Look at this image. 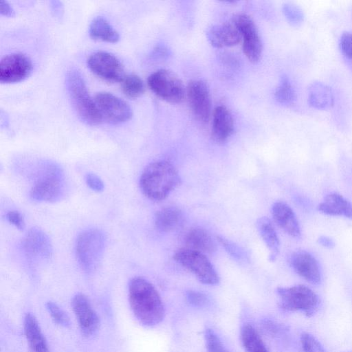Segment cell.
<instances>
[{
	"label": "cell",
	"mask_w": 352,
	"mask_h": 352,
	"mask_svg": "<svg viewBox=\"0 0 352 352\" xmlns=\"http://www.w3.org/2000/svg\"><path fill=\"white\" fill-rule=\"evenodd\" d=\"M217 240L234 259L243 263L248 261V256L243 248L223 236H218Z\"/></svg>",
	"instance_id": "31"
},
{
	"label": "cell",
	"mask_w": 352,
	"mask_h": 352,
	"mask_svg": "<svg viewBox=\"0 0 352 352\" xmlns=\"http://www.w3.org/2000/svg\"><path fill=\"white\" fill-rule=\"evenodd\" d=\"M32 70L30 58L22 53L4 56L0 61V82L12 83L26 78Z\"/></svg>",
	"instance_id": "13"
},
{
	"label": "cell",
	"mask_w": 352,
	"mask_h": 352,
	"mask_svg": "<svg viewBox=\"0 0 352 352\" xmlns=\"http://www.w3.org/2000/svg\"><path fill=\"white\" fill-rule=\"evenodd\" d=\"M280 307L287 311H300L306 316H314L318 309L320 300L309 287L297 285L280 287L276 289Z\"/></svg>",
	"instance_id": "5"
},
{
	"label": "cell",
	"mask_w": 352,
	"mask_h": 352,
	"mask_svg": "<svg viewBox=\"0 0 352 352\" xmlns=\"http://www.w3.org/2000/svg\"><path fill=\"white\" fill-rule=\"evenodd\" d=\"M187 248L203 254H212L217 246L211 235L204 229L196 228L188 231L185 238Z\"/></svg>",
	"instance_id": "22"
},
{
	"label": "cell",
	"mask_w": 352,
	"mask_h": 352,
	"mask_svg": "<svg viewBox=\"0 0 352 352\" xmlns=\"http://www.w3.org/2000/svg\"><path fill=\"white\" fill-rule=\"evenodd\" d=\"M86 184L93 190L101 192L104 190V186L102 179L94 173H87L85 177Z\"/></svg>",
	"instance_id": "37"
},
{
	"label": "cell",
	"mask_w": 352,
	"mask_h": 352,
	"mask_svg": "<svg viewBox=\"0 0 352 352\" xmlns=\"http://www.w3.org/2000/svg\"><path fill=\"white\" fill-rule=\"evenodd\" d=\"M256 227L259 234L269 250V260L273 262L278 255L280 248L279 239L274 225L270 219L262 217L258 219Z\"/></svg>",
	"instance_id": "23"
},
{
	"label": "cell",
	"mask_w": 352,
	"mask_h": 352,
	"mask_svg": "<svg viewBox=\"0 0 352 352\" xmlns=\"http://www.w3.org/2000/svg\"><path fill=\"white\" fill-rule=\"evenodd\" d=\"M23 328L30 352H49L45 338L34 315L30 313L25 315Z\"/></svg>",
	"instance_id": "21"
},
{
	"label": "cell",
	"mask_w": 352,
	"mask_h": 352,
	"mask_svg": "<svg viewBox=\"0 0 352 352\" xmlns=\"http://www.w3.org/2000/svg\"><path fill=\"white\" fill-rule=\"evenodd\" d=\"M66 85L72 102L79 117L88 124H100L102 118L94 99L89 94L81 74L74 69L68 71Z\"/></svg>",
	"instance_id": "3"
},
{
	"label": "cell",
	"mask_w": 352,
	"mask_h": 352,
	"mask_svg": "<svg viewBox=\"0 0 352 352\" xmlns=\"http://www.w3.org/2000/svg\"><path fill=\"white\" fill-rule=\"evenodd\" d=\"M318 210L327 215L352 219V204L337 192L327 195L318 206Z\"/></svg>",
	"instance_id": "20"
},
{
	"label": "cell",
	"mask_w": 352,
	"mask_h": 352,
	"mask_svg": "<svg viewBox=\"0 0 352 352\" xmlns=\"http://www.w3.org/2000/svg\"><path fill=\"white\" fill-rule=\"evenodd\" d=\"M147 84L156 96L170 103H180L186 96V89L181 79L168 69H161L152 73Z\"/></svg>",
	"instance_id": "6"
},
{
	"label": "cell",
	"mask_w": 352,
	"mask_h": 352,
	"mask_svg": "<svg viewBox=\"0 0 352 352\" xmlns=\"http://www.w3.org/2000/svg\"><path fill=\"white\" fill-rule=\"evenodd\" d=\"M188 302L191 305L197 307H203L209 303L208 296L200 292L189 290L186 294Z\"/></svg>",
	"instance_id": "35"
},
{
	"label": "cell",
	"mask_w": 352,
	"mask_h": 352,
	"mask_svg": "<svg viewBox=\"0 0 352 352\" xmlns=\"http://www.w3.org/2000/svg\"><path fill=\"white\" fill-rule=\"evenodd\" d=\"M65 192L63 173L56 166H49L36 179L30 191V197L37 201L55 202Z\"/></svg>",
	"instance_id": "8"
},
{
	"label": "cell",
	"mask_w": 352,
	"mask_h": 352,
	"mask_svg": "<svg viewBox=\"0 0 352 352\" xmlns=\"http://www.w3.org/2000/svg\"><path fill=\"white\" fill-rule=\"evenodd\" d=\"M240 338L245 352H269L259 333L252 325L244 324L241 329Z\"/></svg>",
	"instance_id": "27"
},
{
	"label": "cell",
	"mask_w": 352,
	"mask_h": 352,
	"mask_svg": "<svg viewBox=\"0 0 352 352\" xmlns=\"http://www.w3.org/2000/svg\"><path fill=\"white\" fill-rule=\"evenodd\" d=\"M129 301L137 320L146 327L160 323L165 315L164 307L155 287L142 277H135L129 283Z\"/></svg>",
	"instance_id": "1"
},
{
	"label": "cell",
	"mask_w": 352,
	"mask_h": 352,
	"mask_svg": "<svg viewBox=\"0 0 352 352\" xmlns=\"http://www.w3.org/2000/svg\"><path fill=\"white\" fill-rule=\"evenodd\" d=\"M174 259L190 272L201 283L214 285L219 282L215 268L205 254L184 248L175 253Z\"/></svg>",
	"instance_id": "7"
},
{
	"label": "cell",
	"mask_w": 352,
	"mask_h": 352,
	"mask_svg": "<svg viewBox=\"0 0 352 352\" xmlns=\"http://www.w3.org/2000/svg\"><path fill=\"white\" fill-rule=\"evenodd\" d=\"M274 96L278 102L283 104H289L294 101L296 98L294 89L287 76H284L281 78L276 89Z\"/></svg>",
	"instance_id": "29"
},
{
	"label": "cell",
	"mask_w": 352,
	"mask_h": 352,
	"mask_svg": "<svg viewBox=\"0 0 352 352\" xmlns=\"http://www.w3.org/2000/svg\"><path fill=\"white\" fill-rule=\"evenodd\" d=\"M0 12L6 16H12L14 15V11L10 4L4 0L0 2Z\"/></svg>",
	"instance_id": "39"
},
{
	"label": "cell",
	"mask_w": 352,
	"mask_h": 352,
	"mask_svg": "<svg viewBox=\"0 0 352 352\" xmlns=\"http://www.w3.org/2000/svg\"><path fill=\"white\" fill-rule=\"evenodd\" d=\"M234 131V120L229 109L223 105L212 113V137L217 142L226 141Z\"/></svg>",
	"instance_id": "19"
},
{
	"label": "cell",
	"mask_w": 352,
	"mask_h": 352,
	"mask_svg": "<svg viewBox=\"0 0 352 352\" xmlns=\"http://www.w3.org/2000/svg\"><path fill=\"white\" fill-rule=\"evenodd\" d=\"M340 47L342 54L349 58H352V33L343 32L340 39Z\"/></svg>",
	"instance_id": "36"
},
{
	"label": "cell",
	"mask_w": 352,
	"mask_h": 352,
	"mask_svg": "<svg viewBox=\"0 0 352 352\" xmlns=\"http://www.w3.org/2000/svg\"><path fill=\"white\" fill-rule=\"evenodd\" d=\"M6 219L9 223L14 226L19 230H23L25 223L23 216L17 211L12 210L7 213Z\"/></svg>",
	"instance_id": "38"
},
{
	"label": "cell",
	"mask_w": 352,
	"mask_h": 352,
	"mask_svg": "<svg viewBox=\"0 0 352 352\" xmlns=\"http://www.w3.org/2000/svg\"><path fill=\"white\" fill-rule=\"evenodd\" d=\"M89 33L93 39L109 43H116L120 39L119 33L101 16H98L91 21Z\"/></svg>",
	"instance_id": "26"
},
{
	"label": "cell",
	"mask_w": 352,
	"mask_h": 352,
	"mask_svg": "<svg viewBox=\"0 0 352 352\" xmlns=\"http://www.w3.org/2000/svg\"><path fill=\"white\" fill-rule=\"evenodd\" d=\"M91 71L101 78L109 82H121L124 77V66L113 54L97 51L87 59Z\"/></svg>",
	"instance_id": "10"
},
{
	"label": "cell",
	"mask_w": 352,
	"mask_h": 352,
	"mask_svg": "<svg viewBox=\"0 0 352 352\" xmlns=\"http://www.w3.org/2000/svg\"><path fill=\"white\" fill-rule=\"evenodd\" d=\"M333 95L331 88L320 81L313 82L308 88V101L314 108L328 109L333 104Z\"/></svg>",
	"instance_id": "24"
},
{
	"label": "cell",
	"mask_w": 352,
	"mask_h": 352,
	"mask_svg": "<svg viewBox=\"0 0 352 352\" xmlns=\"http://www.w3.org/2000/svg\"><path fill=\"white\" fill-rule=\"evenodd\" d=\"M46 307L54 322L62 327H67L70 325L69 318L67 314L56 303L48 302Z\"/></svg>",
	"instance_id": "32"
},
{
	"label": "cell",
	"mask_w": 352,
	"mask_h": 352,
	"mask_svg": "<svg viewBox=\"0 0 352 352\" xmlns=\"http://www.w3.org/2000/svg\"><path fill=\"white\" fill-rule=\"evenodd\" d=\"M102 118L113 124L129 120L132 116L130 106L120 98L107 91L97 93L94 98Z\"/></svg>",
	"instance_id": "11"
},
{
	"label": "cell",
	"mask_w": 352,
	"mask_h": 352,
	"mask_svg": "<svg viewBox=\"0 0 352 352\" xmlns=\"http://www.w3.org/2000/svg\"><path fill=\"white\" fill-rule=\"evenodd\" d=\"M182 212L177 207L168 206L157 211L155 216L156 228L164 232L177 229L182 223Z\"/></svg>",
	"instance_id": "25"
},
{
	"label": "cell",
	"mask_w": 352,
	"mask_h": 352,
	"mask_svg": "<svg viewBox=\"0 0 352 352\" xmlns=\"http://www.w3.org/2000/svg\"><path fill=\"white\" fill-rule=\"evenodd\" d=\"M283 12L287 21L292 25L300 24L304 20L303 11L294 3H285L283 6Z\"/></svg>",
	"instance_id": "33"
},
{
	"label": "cell",
	"mask_w": 352,
	"mask_h": 352,
	"mask_svg": "<svg viewBox=\"0 0 352 352\" xmlns=\"http://www.w3.org/2000/svg\"><path fill=\"white\" fill-rule=\"evenodd\" d=\"M300 342L304 352H325L316 338L308 333L302 334Z\"/></svg>",
	"instance_id": "34"
},
{
	"label": "cell",
	"mask_w": 352,
	"mask_h": 352,
	"mask_svg": "<svg viewBox=\"0 0 352 352\" xmlns=\"http://www.w3.org/2000/svg\"><path fill=\"white\" fill-rule=\"evenodd\" d=\"M169 54V50L164 45H157L153 50V56L157 58H167Z\"/></svg>",
	"instance_id": "40"
},
{
	"label": "cell",
	"mask_w": 352,
	"mask_h": 352,
	"mask_svg": "<svg viewBox=\"0 0 352 352\" xmlns=\"http://www.w3.org/2000/svg\"><path fill=\"white\" fill-rule=\"evenodd\" d=\"M206 36L209 43L217 48L234 46L241 41L235 25L227 23L212 25L208 29Z\"/></svg>",
	"instance_id": "17"
},
{
	"label": "cell",
	"mask_w": 352,
	"mask_h": 352,
	"mask_svg": "<svg viewBox=\"0 0 352 352\" xmlns=\"http://www.w3.org/2000/svg\"><path fill=\"white\" fill-rule=\"evenodd\" d=\"M190 108L197 120L207 122L211 116V98L208 84L203 80H193L186 87Z\"/></svg>",
	"instance_id": "12"
},
{
	"label": "cell",
	"mask_w": 352,
	"mask_h": 352,
	"mask_svg": "<svg viewBox=\"0 0 352 352\" xmlns=\"http://www.w3.org/2000/svg\"><path fill=\"white\" fill-rule=\"evenodd\" d=\"M121 87L123 93L131 98L141 96L145 88L142 78L135 74L125 75L121 81Z\"/></svg>",
	"instance_id": "28"
},
{
	"label": "cell",
	"mask_w": 352,
	"mask_h": 352,
	"mask_svg": "<svg viewBox=\"0 0 352 352\" xmlns=\"http://www.w3.org/2000/svg\"><path fill=\"white\" fill-rule=\"evenodd\" d=\"M180 177L175 166L166 160H157L149 164L140 179L142 193L153 201H160L180 184Z\"/></svg>",
	"instance_id": "2"
},
{
	"label": "cell",
	"mask_w": 352,
	"mask_h": 352,
	"mask_svg": "<svg viewBox=\"0 0 352 352\" xmlns=\"http://www.w3.org/2000/svg\"><path fill=\"white\" fill-rule=\"evenodd\" d=\"M233 24L241 36L244 54L251 63H256L261 57L263 45L254 21L245 14H238L233 18Z\"/></svg>",
	"instance_id": "9"
},
{
	"label": "cell",
	"mask_w": 352,
	"mask_h": 352,
	"mask_svg": "<svg viewBox=\"0 0 352 352\" xmlns=\"http://www.w3.org/2000/svg\"><path fill=\"white\" fill-rule=\"evenodd\" d=\"M106 244V236L100 230L91 228L79 234L76 243V256L84 271L91 272L98 267Z\"/></svg>",
	"instance_id": "4"
},
{
	"label": "cell",
	"mask_w": 352,
	"mask_h": 352,
	"mask_svg": "<svg viewBox=\"0 0 352 352\" xmlns=\"http://www.w3.org/2000/svg\"><path fill=\"white\" fill-rule=\"evenodd\" d=\"M72 306L82 333L86 336L96 333L100 320L87 296L76 294L72 300Z\"/></svg>",
	"instance_id": "14"
},
{
	"label": "cell",
	"mask_w": 352,
	"mask_h": 352,
	"mask_svg": "<svg viewBox=\"0 0 352 352\" xmlns=\"http://www.w3.org/2000/svg\"><path fill=\"white\" fill-rule=\"evenodd\" d=\"M289 263L295 272L307 282L318 285L321 281V272L316 258L305 250L294 252Z\"/></svg>",
	"instance_id": "16"
},
{
	"label": "cell",
	"mask_w": 352,
	"mask_h": 352,
	"mask_svg": "<svg viewBox=\"0 0 352 352\" xmlns=\"http://www.w3.org/2000/svg\"><path fill=\"white\" fill-rule=\"evenodd\" d=\"M318 243L327 248L331 249L335 246V243L333 239L327 236H320L318 239Z\"/></svg>",
	"instance_id": "41"
},
{
	"label": "cell",
	"mask_w": 352,
	"mask_h": 352,
	"mask_svg": "<svg viewBox=\"0 0 352 352\" xmlns=\"http://www.w3.org/2000/svg\"><path fill=\"white\" fill-rule=\"evenodd\" d=\"M204 342L207 352H230L219 337L211 329L208 328L205 330Z\"/></svg>",
	"instance_id": "30"
},
{
	"label": "cell",
	"mask_w": 352,
	"mask_h": 352,
	"mask_svg": "<svg viewBox=\"0 0 352 352\" xmlns=\"http://www.w3.org/2000/svg\"><path fill=\"white\" fill-rule=\"evenodd\" d=\"M272 214L276 223L289 236L300 237V228L292 208L283 201H276L272 207Z\"/></svg>",
	"instance_id": "18"
},
{
	"label": "cell",
	"mask_w": 352,
	"mask_h": 352,
	"mask_svg": "<svg viewBox=\"0 0 352 352\" xmlns=\"http://www.w3.org/2000/svg\"><path fill=\"white\" fill-rule=\"evenodd\" d=\"M23 249L33 260L44 261L52 256L53 249L50 239L42 230L30 229L23 240Z\"/></svg>",
	"instance_id": "15"
}]
</instances>
